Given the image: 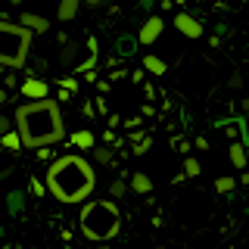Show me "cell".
Listing matches in <instances>:
<instances>
[{
    "instance_id": "cell-18",
    "label": "cell",
    "mask_w": 249,
    "mask_h": 249,
    "mask_svg": "<svg viewBox=\"0 0 249 249\" xmlns=\"http://www.w3.org/2000/svg\"><path fill=\"white\" fill-rule=\"evenodd\" d=\"M237 190V178L233 175H221V178H215V193L218 196H228V193Z\"/></svg>"
},
{
    "instance_id": "cell-15",
    "label": "cell",
    "mask_w": 249,
    "mask_h": 249,
    "mask_svg": "<svg viewBox=\"0 0 249 249\" xmlns=\"http://www.w3.org/2000/svg\"><path fill=\"white\" fill-rule=\"evenodd\" d=\"M143 72H150V75H165V72H168V62L162 59V56H156V53H146V56H143Z\"/></svg>"
},
{
    "instance_id": "cell-28",
    "label": "cell",
    "mask_w": 249,
    "mask_h": 249,
    "mask_svg": "<svg viewBox=\"0 0 249 249\" xmlns=\"http://www.w3.org/2000/svg\"><path fill=\"white\" fill-rule=\"evenodd\" d=\"M6 88H16V84H19V81H16V75H13V69H6Z\"/></svg>"
},
{
    "instance_id": "cell-7",
    "label": "cell",
    "mask_w": 249,
    "mask_h": 249,
    "mask_svg": "<svg viewBox=\"0 0 249 249\" xmlns=\"http://www.w3.org/2000/svg\"><path fill=\"white\" fill-rule=\"evenodd\" d=\"M175 28L181 31L184 37H190V41H199L202 37V22L190 13H175Z\"/></svg>"
},
{
    "instance_id": "cell-29",
    "label": "cell",
    "mask_w": 249,
    "mask_h": 249,
    "mask_svg": "<svg viewBox=\"0 0 249 249\" xmlns=\"http://www.w3.org/2000/svg\"><path fill=\"white\" fill-rule=\"evenodd\" d=\"M196 150H209V140L206 137H196Z\"/></svg>"
},
{
    "instance_id": "cell-27",
    "label": "cell",
    "mask_w": 249,
    "mask_h": 249,
    "mask_svg": "<svg viewBox=\"0 0 249 249\" xmlns=\"http://www.w3.org/2000/svg\"><path fill=\"white\" fill-rule=\"evenodd\" d=\"M50 156H53V150H50V146H41V150H37V159H41V162H47Z\"/></svg>"
},
{
    "instance_id": "cell-19",
    "label": "cell",
    "mask_w": 249,
    "mask_h": 249,
    "mask_svg": "<svg viewBox=\"0 0 249 249\" xmlns=\"http://www.w3.org/2000/svg\"><path fill=\"white\" fill-rule=\"evenodd\" d=\"M90 156H93V162H97V165H112V159H115V153L109 150V146H93Z\"/></svg>"
},
{
    "instance_id": "cell-21",
    "label": "cell",
    "mask_w": 249,
    "mask_h": 249,
    "mask_svg": "<svg viewBox=\"0 0 249 249\" xmlns=\"http://www.w3.org/2000/svg\"><path fill=\"white\" fill-rule=\"evenodd\" d=\"M199 175H202L199 159H196V156H187V159H184V178H199Z\"/></svg>"
},
{
    "instance_id": "cell-6",
    "label": "cell",
    "mask_w": 249,
    "mask_h": 249,
    "mask_svg": "<svg viewBox=\"0 0 249 249\" xmlns=\"http://www.w3.org/2000/svg\"><path fill=\"white\" fill-rule=\"evenodd\" d=\"M162 31H165V22H162V16H146L143 25H140V31H137L140 47H153V44L162 37Z\"/></svg>"
},
{
    "instance_id": "cell-3",
    "label": "cell",
    "mask_w": 249,
    "mask_h": 249,
    "mask_svg": "<svg viewBox=\"0 0 249 249\" xmlns=\"http://www.w3.org/2000/svg\"><path fill=\"white\" fill-rule=\"evenodd\" d=\"M78 228L88 240L93 243H109V240L119 237L122 231V212L112 199H90L81 206L78 215Z\"/></svg>"
},
{
    "instance_id": "cell-20",
    "label": "cell",
    "mask_w": 249,
    "mask_h": 249,
    "mask_svg": "<svg viewBox=\"0 0 249 249\" xmlns=\"http://www.w3.org/2000/svg\"><path fill=\"white\" fill-rule=\"evenodd\" d=\"M128 190H131V181L124 184V175L115 178V181L109 184V196H112V199H124V193H128Z\"/></svg>"
},
{
    "instance_id": "cell-31",
    "label": "cell",
    "mask_w": 249,
    "mask_h": 249,
    "mask_svg": "<svg viewBox=\"0 0 249 249\" xmlns=\"http://www.w3.org/2000/svg\"><path fill=\"white\" fill-rule=\"evenodd\" d=\"M6 3H10V6H19V3H22V0H6Z\"/></svg>"
},
{
    "instance_id": "cell-16",
    "label": "cell",
    "mask_w": 249,
    "mask_h": 249,
    "mask_svg": "<svg viewBox=\"0 0 249 249\" xmlns=\"http://www.w3.org/2000/svg\"><path fill=\"white\" fill-rule=\"evenodd\" d=\"M56 62H59L62 69H72V66H78V47H72V44H62V50H59Z\"/></svg>"
},
{
    "instance_id": "cell-24",
    "label": "cell",
    "mask_w": 249,
    "mask_h": 249,
    "mask_svg": "<svg viewBox=\"0 0 249 249\" xmlns=\"http://www.w3.org/2000/svg\"><path fill=\"white\" fill-rule=\"evenodd\" d=\"M59 88H66V90H78V78H59Z\"/></svg>"
},
{
    "instance_id": "cell-11",
    "label": "cell",
    "mask_w": 249,
    "mask_h": 249,
    "mask_svg": "<svg viewBox=\"0 0 249 249\" xmlns=\"http://www.w3.org/2000/svg\"><path fill=\"white\" fill-rule=\"evenodd\" d=\"M131 193H137V196L153 193V178L146 171H131Z\"/></svg>"
},
{
    "instance_id": "cell-4",
    "label": "cell",
    "mask_w": 249,
    "mask_h": 249,
    "mask_svg": "<svg viewBox=\"0 0 249 249\" xmlns=\"http://www.w3.org/2000/svg\"><path fill=\"white\" fill-rule=\"evenodd\" d=\"M31 44H35V31L22 22H0V66L3 69H22L25 59L31 56Z\"/></svg>"
},
{
    "instance_id": "cell-23",
    "label": "cell",
    "mask_w": 249,
    "mask_h": 249,
    "mask_svg": "<svg viewBox=\"0 0 249 249\" xmlns=\"http://www.w3.org/2000/svg\"><path fill=\"white\" fill-rule=\"evenodd\" d=\"M134 44H140V37H119V53L122 56H131V53H134Z\"/></svg>"
},
{
    "instance_id": "cell-25",
    "label": "cell",
    "mask_w": 249,
    "mask_h": 249,
    "mask_svg": "<svg viewBox=\"0 0 249 249\" xmlns=\"http://www.w3.org/2000/svg\"><path fill=\"white\" fill-rule=\"evenodd\" d=\"M109 0H84V6H88V10H100V6H106Z\"/></svg>"
},
{
    "instance_id": "cell-14",
    "label": "cell",
    "mask_w": 249,
    "mask_h": 249,
    "mask_svg": "<svg viewBox=\"0 0 249 249\" xmlns=\"http://www.w3.org/2000/svg\"><path fill=\"white\" fill-rule=\"evenodd\" d=\"M25 190H10V193H6V212H10V215H22V212H25Z\"/></svg>"
},
{
    "instance_id": "cell-5",
    "label": "cell",
    "mask_w": 249,
    "mask_h": 249,
    "mask_svg": "<svg viewBox=\"0 0 249 249\" xmlns=\"http://www.w3.org/2000/svg\"><path fill=\"white\" fill-rule=\"evenodd\" d=\"M19 93L25 100H44V97H50V84L41 75H35L31 69H25V78L19 81Z\"/></svg>"
},
{
    "instance_id": "cell-1",
    "label": "cell",
    "mask_w": 249,
    "mask_h": 249,
    "mask_svg": "<svg viewBox=\"0 0 249 249\" xmlns=\"http://www.w3.org/2000/svg\"><path fill=\"white\" fill-rule=\"evenodd\" d=\"M13 122L19 128L25 150H41V146H53L66 137V122H62L59 100H28V103L16 106Z\"/></svg>"
},
{
    "instance_id": "cell-13",
    "label": "cell",
    "mask_w": 249,
    "mask_h": 249,
    "mask_svg": "<svg viewBox=\"0 0 249 249\" xmlns=\"http://www.w3.org/2000/svg\"><path fill=\"white\" fill-rule=\"evenodd\" d=\"M81 3L84 0H59V6H56V19L59 22H72L78 10H81Z\"/></svg>"
},
{
    "instance_id": "cell-9",
    "label": "cell",
    "mask_w": 249,
    "mask_h": 249,
    "mask_svg": "<svg viewBox=\"0 0 249 249\" xmlns=\"http://www.w3.org/2000/svg\"><path fill=\"white\" fill-rule=\"evenodd\" d=\"M0 143H3V153H10V156H16L19 150H25V140H22V134H19V128H13L10 131H3L0 134Z\"/></svg>"
},
{
    "instance_id": "cell-26",
    "label": "cell",
    "mask_w": 249,
    "mask_h": 249,
    "mask_svg": "<svg viewBox=\"0 0 249 249\" xmlns=\"http://www.w3.org/2000/svg\"><path fill=\"white\" fill-rule=\"evenodd\" d=\"M228 88H233V90H240V88H243V78H240V75H231Z\"/></svg>"
},
{
    "instance_id": "cell-17",
    "label": "cell",
    "mask_w": 249,
    "mask_h": 249,
    "mask_svg": "<svg viewBox=\"0 0 249 249\" xmlns=\"http://www.w3.org/2000/svg\"><path fill=\"white\" fill-rule=\"evenodd\" d=\"M93 62H97V37H88V56L75 66V72H88V69H93Z\"/></svg>"
},
{
    "instance_id": "cell-12",
    "label": "cell",
    "mask_w": 249,
    "mask_h": 249,
    "mask_svg": "<svg viewBox=\"0 0 249 249\" xmlns=\"http://www.w3.org/2000/svg\"><path fill=\"white\" fill-rule=\"evenodd\" d=\"M69 143L78 146V150H93L97 146V137H93V131L90 128H78L72 137H69Z\"/></svg>"
},
{
    "instance_id": "cell-2",
    "label": "cell",
    "mask_w": 249,
    "mask_h": 249,
    "mask_svg": "<svg viewBox=\"0 0 249 249\" xmlns=\"http://www.w3.org/2000/svg\"><path fill=\"white\" fill-rule=\"evenodd\" d=\"M47 187H50V196L62 202V206H75V202L90 199V193L97 190V175H93V165L84 156L78 153H66L56 156L50 162L44 175Z\"/></svg>"
},
{
    "instance_id": "cell-8",
    "label": "cell",
    "mask_w": 249,
    "mask_h": 249,
    "mask_svg": "<svg viewBox=\"0 0 249 249\" xmlns=\"http://www.w3.org/2000/svg\"><path fill=\"white\" fill-rule=\"evenodd\" d=\"M228 159H231V165L233 168H240L243 171L249 165V153H246V140H237L233 137L231 140V146H228Z\"/></svg>"
},
{
    "instance_id": "cell-10",
    "label": "cell",
    "mask_w": 249,
    "mask_h": 249,
    "mask_svg": "<svg viewBox=\"0 0 249 249\" xmlns=\"http://www.w3.org/2000/svg\"><path fill=\"white\" fill-rule=\"evenodd\" d=\"M19 22L22 25H28L31 31H35V35H44V31H50V19H47V16H41V13H22L19 16Z\"/></svg>"
},
{
    "instance_id": "cell-22",
    "label": "cell",
    "mask_w": 249,
    "mask_h": 249,
    "mask_svg": "<svg viewBox=\"0 0 249 249\" xmlns=\"http://www.w3.org/2000/svg\"><path fill=\"white\" fill-rule=\"evenodd\" d=\"M28 190H31V196L44 199L47 193H50V187H47V181H41V178H31V181H28Z\"/></svg>"
},
{
    "instance_id": "cell-30",
    "label": "cell",
    "mask_w": 249,
    "mask_h": 249,
    "mask_svg": "<svg viewBox=\"0 0 249 249\" xmlns=\"http://www.w3.org/2000/svg\"><path fill=\"white\" fill-rule=\"evenodd\" d=\"M240 112H246V115H249V97L240 100Z\"/></svg>"
}]
</instances>
